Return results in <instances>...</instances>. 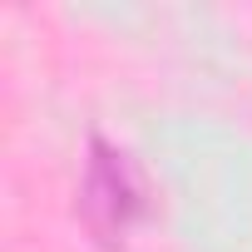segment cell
I'll use <instances>...</instances> for the list:
<instances>
[{"mask_svg": "<svg viewBox=\"0 0 252 252\" xmlns=\"http://www.w3.org/2000/svg\"><path fill=\"white\" fill-rule=\"evenodd\" d=\"M144 213H149V178H144V168L124 149L94 139L89 144V163H84V183H79V218H84V227L99 242H124L144 222Z\"/></svg>", "mask_w": 252, "mask_h": 252, "instance_id": "obj_1", "label": "cell"}]
</instances>
